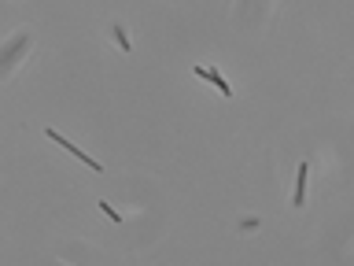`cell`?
<instances>
[{"mask_svg":"<svg viewBox=\"0 0 354 266\" xmlns=\"http://www.w3.org/2000/svg\"><path fill=\"white\" fill-rule=\"evenodd\" d=\"M192 74H199V78H203V82H214V85H218V89H222V93H225V96H229V93H233V85H229V82H225V78H222V74H218V70H214V67H196Z\"/></svg>","mask_w":354,"mask_h":266,"instance_id":"1","label":"cell"},{"mask_svg":"<svg viewBox=\"0 0 354 266\" xmlns=\"http://www.w3.org/2000/svg\"><path fill=\"white\" fill-rule=\"evenodd\" d=\"M306 200V163H299V177H295V207H302Z\"/></svg>","mask_w":354,"mask_h":266,"instance_id":"2","label":"cell"},{"mask_svg":"<svg viewBox=\"0 0 354 266\" xmlns=\"http://www.w3.org/2000/svg\"><path fill=\"white\" fill-rule=\"evenodd\" d=\"M115 41H118L122 48H133V45H129V37H125V30H122V26H115Z\"/></svg>","mask_w":354,"mask_h":266,"instance_id":"3","label":"cell"},{"mask_svg":"<svg viewBox=\"0 0 354 266\" xmlns=\"http://www.w3.org/2000/svg\"><path fill=\"white\" fill-rule=\"evenodd\" d=\"M100 211H104V214H107V218H111V222H118V211H115V207H111V204H100Z\"/></svg>","mask_w":354,"mask_h":266,"instance_id":"4","label":"cell"}]
</instances>
